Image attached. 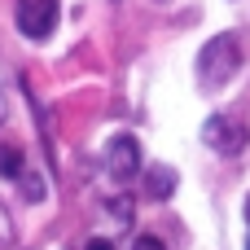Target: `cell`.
<instances>
[{
	"label": "cell",
	"mask_w": 250,
	"mask_h": 250,
	"mask_svg": "<svg viewBox=\"0 0 250 250\" xmlns=\"http://www.w3.org/2000/svg\"><path fill=\"white\" fill-rule=\"evenodd\" d=\"M198 66H202V83H211V88L229 83V79H233V70L242 66V48H237V35H215V40L202 48Z\"/></svg>",
	"instance_id": "cell-1"
},
{
	"label": "cell",
	"mask_w": 250,
	"mask_h": 250,
	"mask_svg": "<svg viewBox=\"0 0 250 250\" xmlns=\"http://www.w3.org/2000/svg\"><path fill=\"white\" fill-rule=\"evenodd\" d=\"M57 26V0H18V31L26 40H48Z\"/></svg>",
	"instance_id": "cell-2"
},
{
	"label": "cell",
	"mask_w": 250,
	"mask_h": 250,
	"mask_svg": "<svg viewBox=\"0 0 250 250\" xmlns=\"http://www.w3.org/2000/svg\"><path fill=\"white\" fill-rule=\"evenodd\" d=\"M202 136H207V145L220 149V154H237V149L246 145V127H242L237 119H229V114H211L207 127H202Z\"/></svg>",
	"instance_id": "cell-3"
},
{
	"label": "cell",
	"mask_w": 250,
	"mask_h": 250,
	"mask_svg": "<svg viewBox=\"0 0 250 250\" xmlns=\"http://www.w3.org/2000/svg\"><path fill=\"white\" fill-rule=\"evenodd\" d=\"M105 163H110V171H114L119 180H132V176L141 171V149H136V141H132V136H114L110 149H105Z\"/></svg>",
	"instance_id": "cell-4"
},
{
	"label": "cell",
	"mask_w": 250,
	"mask_h": 250,
	"mask_svg": "<svg viewBox=\"0 0 250 250\" xmlns=\"http://www.w3.org/2000/svg\"><path fill=\"white\" fill-rule=\"evenodd\" d=\"M0 176H9V180L22 176V149L18 145H0Z\"/></svg>",
	"instance_id": "cell-5"
},
{
	"label": "cell",
	"mask_w": 250,
	"mask_h": 250,
	"mask_svg": "<svg viewBox=\"0 0 250 250\" xmlns=\"http://www.w3.org/2000/svg\"><path fill=\"white\" fill-rule=\"evenodd\" d=\"M171 185H176V176H171L167 167H149V193H154V198H167Z\"/></svg>",
	"instance_id": "cell-6"
},
{
	"label": "cell",
	"mask_w": 250,
	"mask_h": 250,
	"mask_svg": "<svg viewBox=\"0 0 250 250\" xmlns=\"http://www.w3.org/2000/svg\"><path fill=\"white\" fill-rule=\"evenodd\" d=\"M22 193H26V198H44V185H40V176H26V180H22Z\"/></svg>",
	"instance_id": "cell-7"
},
{
	"label": "cell",
	"mask_w": 250,
	"mask_h": 250,
	"mask_svg": "<svg viewBox=\"0 0 250 250\" xmlns=\"http://www.w3.org/2000/svg\"><path fill=\"white\" fill-rule=\"evenodd\" d=\"M132 250H167V246H163L158 237H136V246H132Z\"/></svg>",
	"instance_id": "cell-8"
},
{
	"label": "cell",
	"mask_w": 250,
	"mask_h": 250,
	"mask_svg": "<svg viewBox=\"0 0 250 250\" xmlns=\"http://www.w3.org/2000/svg\"><path fill=\"white\" fill-rule=\"evenodd\" d=\"M0 246H9V220H4V211H0Z\"/></svg>",
	"instance_id": "cell-9"
},
{
	"label": "cell",
	"mask_w": 250,
	"mask_h": 250,
	"mask_svg": "<svg viewBox=\"0 0 250 250\" xmlns=\"http://www.w3.org/2000/svg\"><path fill=\"white\" fill-rule=\"evenodd\" d=\"M88 250H114V246H110L105 237H92V242H88Z\"/></svg>",
	"instance_id": "cell-10"
},
{
	"label": "cell",
	"mask_w": 250,
	"mask_h": 250,
	"mask_svg": "<svg viewBox=\"0 0 250 250\" xmlns=\"http://www.w3.org/2000/svg\"><path fill=\"white\" fill-rule=\"evenodd\" d=\"M0 123H4V92H0Z\"/></svg>",
	"instance_id": "cell-11"
},
{
	"label": "cell",
	"mask_w": 250,
	"mask_h": 250,
	"mask_svg": "<svg viewBox=\"0 0 250 250\" xmlns=\"http://www.w3.org/2000/svg\"><path fill=\"white\" fill-rule=\"evenodd\" d=\"M246 224H250V198H246Z\"/></svg>",
	"instance_id": "cell-12"
},
{
	"label": "cell",
	"mask_w": 250,
	"mask_h": 250,
	"mask_svg": "<svg viewBox=\"0 0 250 250\" xmlns=\"http://www.w3.org/2000/svg\"><path fill=\"white\" fill-rule=\"evenodd\" d=\"M246 250H250V242H246Z\"/></svg>",
	"instance_id": "cell-13"
}]
</instances>
